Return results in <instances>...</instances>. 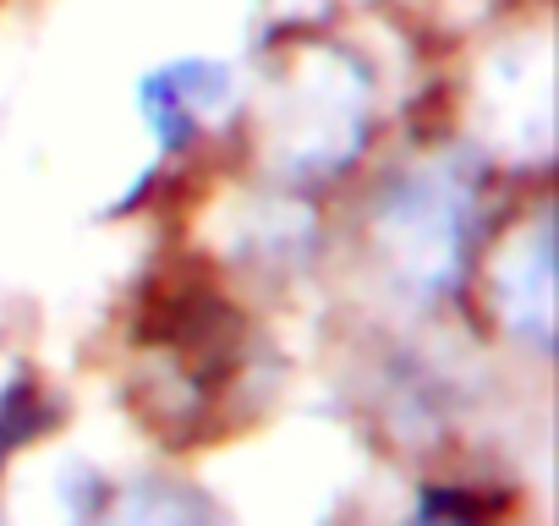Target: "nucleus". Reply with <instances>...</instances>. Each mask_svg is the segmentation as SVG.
<instances>
[{
	"label": "nucleus",
	"mask_w": 559,
	"mask_h": 526,
	"mask_svg": "<svg viewBox=\"0 0 559 526\" xmlns=\"http://www.w3.org/2000/svg\"><path fill=\"white\" fill-rule=\"evenodd\" d=\"M50 422V406L39 395L34 379H12L7 390H0V461H7L28 433H39Z\"/></svg>",
	"instance_id": "f03ea898"
},
{
	"label": "nucleus",
	"mask_w": 559,
	"mask_h": 526,
	"mask_svg": "<svg viewBox=\"0 0 559 526\" xmlns=\"http://www.w3.org/2000/svg\"><path fill=\"white\" fill-rule=\"evenodd\" d=\"M138 105L159 138V154H181L198 138V121L230 105V72L214 61H170L165 72L143 77Z\"/></svg>",
	"instance_id": "f257e3e1"
}]
</instances>
